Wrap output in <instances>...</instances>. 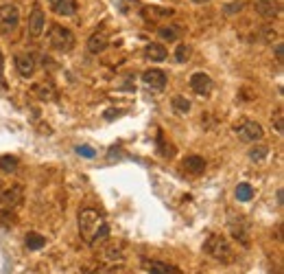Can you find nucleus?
<instances>
[{"instance_id": "obj_23", "label": "nucleus", "mask_w": 284, "mask_h": 274, "mask_svg": "<svg viewBox=\"0 0 284 274\" xmlns=\"http://www.w3.org/2000/svg\"><path fill=\"white\" fill-rule=\"evenodd\" d=\"M0 169L4 174H13L18 169V158L16 156H0Z\"/></svg>"}, {"instance_id": "obj_7", "label": "nucleus", "mask_w": 284, "mask_h": 274, "mask_svg": "<svg viewBox=\"0 0 284 274\" xmlns=\"http://www.w3.org/2000/svg\"><path fill=\"white\" fill-rule=\"evenodd\" d=\"M253 9L262 20H273L280 13V0H253Z\"/></svg>"}, {"instance_id": "obj_28", "label": "nucleus", "mask_w": 284, "mask_h": 274, "mask_svg": "<svg viewBox=\"0 0 284 274\" xmlns=\"http://www.w3.org/2000/svg\"><path fill=\"white\" fill-rule=\"evenodd\" d=\"M77 154L83 156V158H94V156H96V149H92V147H88V145H79V147H77Z\"/></svg>"}, {"instance_id": "obj_8", "label": "nucleus", "mask_w": 284, "mask_h": 274, "mask_svg": "<svg viewBox=\"0 0 284 274\" xmlns=\"http://www.w3.org/2000/svg\"><path fill=\"white\" fill-rule=\"evenodd\" d=\"M142 84L149 90H164L166 88V73L158 68H151L142 73Z\"/></svg>"}, {"instance_id": "obj_12", "label": "nucleus", "mask_w": 284, "mask_h": 274, "mask_svg": "<svg viewBox=\"0 0 284 274\" xmlns=\"http://www.w3.org/2000/svg\"><path fill=\"white\" fill-rule=\"evenodd\" d=\"M48 4L57 16L70 18L77 13V0H48Z\"/></svg>"}, {"instance_id": "obj_18", "label": "nucleus", "mask_w": 284, "mask_h": 274, "mask_svg": "<svg viewBox=\"0 0 284 274\" xmlns=\"http://www.w3.org/2000/svg\"><path fill=\"white\" fill-rule=\"evenodd\" d=\"M184 167L186 171L192 176H201L206 171V160L201 158V156H188V158L184 160Z\"/></svg>"}, {"instance_id": "obj_9", "label": "nucleus", "mask_w": 284, "mask_h": 274, "mask_svg": "<svg viewBox=\"0 0 284 274\" xmlns=\"http://www.w3.org/2000/svg\"><path fill=\"white\" fill-rule=\"evenodd\" d=\"M238 138L245 140V143H258L262 138V128L256 121H245V123L238 128Z\"/></svg>"}, {"instance_id": "obj_11", "label": "nucleus", "mask_w": 284, "mask_h": 274, "mask_svg": "<svg viewBox=\"0 0 284 274\" xmlns=\"http://www.w3.org/2000/svg\"><path fill=\"white\" fill-rule=\"evenodd\" d=\"M20 202H22V186H13L0 195V211H13Z\"/></svg>"}, {"instance_id": "obj_1", "label": "nucleus", "mask_w": 284, "mask_h": 274, "mask_svg": "<svg viewBox=\"0 0 284 274\" xmlns=\"http://www.w3.org/2000/svg\"><path fill=\"white\" fill-rule=\"evenodd\" d=\"M103 215L94 209H83L79 211V232L88 243H96V232L103 226Z\"/></svg>"}, {"instance_id": "obj_26", "label": "nucleus", "mask_w": 284, "mask_h": 274, "mask_svg": "<svg viewBox=\"0 0 284 274\" xmlns=\"http://www.w3.org/2000/svg\"><path fill=\"white\" fill-rule=\"evenodd\" d=\"M179 33L181 31L177 27H162L160 31H158V35H160L162 40H166V42H175V40L179 38Z\"/></svg>"}, {"instance_id": "obj_10", "label": "nucleus", "mask_w": 284, "mask_h": 274, "mask_svg": "<svg viewBox=\"0 0 284 274\" xmlns=\"http://www.w3.org/2000/svg\"><path fill=\"white\" fill-rule=\"evenodd\" d=\"M212 79L208 77L206 73H195L190 77V88H192V92H197L199 97H208V94L212 92Z\"/></svg>"}, {"instance_id": "obj_13", "label": "nucleus", "mask_w": 284, "mask_h": 274, "mask_svg": "<svg viewBox=\"0 0 284 274\" xmlns=\"http://www.w3.org/2000/svg\"><path fill=\"white\" fill-rule=\"evenodd\" d=\"M230 232L236 237L241 243H247L249 241V224H247L243 217H238V222L232 217L230 220Z\"/></svg>"}, {"instance_id": "obj_4", "label": "nucleus", "mask_w": 284, "mask_h": 274, "mask_svg": "<svg viewBox=\"0 0 284 274\" xmlns=\"http://www.w3.org/2000/svg\"><path fill=\"white\" fill-rule=\"evenodd\" d=\"M20 24V11L16 4H2L0 7V33L11 35Z\"/></svg>"}, {"instance_id": "obj_33", "label": "nucleus", "mask_w": 284, "mask_h": 274, "mask_svg": "<svg viewBox=\"0 0 284 274\" xmlns=\"http://www.w3.org/2000/svg\"><path fill=\"white\" fill-rule=\"evenodd\" d=\"M2 70H4V59H2V53H0V81H2Z\"/></svg>"}, {"instance_id": "obj_27", "label": "nucleus", "mask_w": 284, "mask_h": 274, "mask_svg": "<svg viewBox=\"0 0 284 274\" xmlns=\"http://www.w3.org/2000/svg\"><path fill=\"white\" fill-rule=\"evenodd\" d=\"M273 128H276L278 134H282V132H284V114H282V110H278V112L273 114Z\"/></svg>"}, {"instance_id": "obj_29", "label": "nucleus", "mask_w": 284, "mask_h": 274, "mask_svg": "<svg viewBox=\"0 0 284 274\" xmlns=\"http://www.w3.org/2000/svg\"><path fill=\"white\" fill-rule=\"evenodd\" d=\"M107 255L111 259H123V250L120 248H107Z\"/></svg>"}, {"instance_id": "obj_3", "label": "nucleus", "mask_w": 284, "mask_h": 274, "mask_svg": "<svg viewBox=\"0 0 284 274\" xmlns=\"http://www.w3.org/2000/svg\"><path fill=\"white\" fill-rule=\"evenodd\" d=\"M204 250L210 257H214L216 261H221V263L232 261V246H230V241H227L225 237H221V235H210V237H208L206 243H204Z\"/></svg>"}, {"instance_id": "obj_22", "label": "nucleus", "mask_w": 284, "mask_h": 274, "mask_svg": "<svg viewBox=\"0 0 284 274\" xmlns=\"http://www.w3.org/2000/svg\"><path fill=\"white\" fill-rule=\"evenodd\" d=\"M173 108H175V112H179V114H188L190 108H192V103L186 97L177 94V97H173Z\"/></svg>"}, {"instance_id": "obj_2", "label": "nucleus", "mask_w": 284, "mask_h": 274, "mask_svg": "<svg viewBox=\"0 0 284 274\" xmlns=\"http://www.w3.org/2000/svg\"><path fill=\"white\" fill-rule=\"evenodd\" d=\"M48 42L57 53H70L74 48V35L70 29L62 27V24H53L48 33Z\"/></svg>"}, {"instance_id": "obj_25", "label": "nucleus", "mask_w": 284, "mask_h": 274, "mask_svg": "<svg viewBox=\"0 0 284 274\" xmlns=\"http://www.w3.org/2000/svg\"><path fill=\"white\" fill-rule=\"evenodd\" d=\"M190 53H192V48L188 46V44H179L175 50V62L177 64H186L190 59Z\"/></svg>"}, {"instance_id": "obj_21", "label": "nucleus", "mask_w": 284, "mask_h": 274, "mask_svg": "<svg viewBox=\"0 0 284 274\" xmlns=\"http://www.w3.org/2000/svg\"><path fill=\"white\" fill-rule=\"evenodd\" d=\"M33 90L42 101H53L55 99V88L50 84H37Z\"/></svg>"}, {"instance_id": "obj_19", "label": "nucleus", "mask_w": 284, "mask_h": 274, "mask_svg": "<svg viewBox=\"0 0 284 274\" xmlns=\"http://www.w3.org/2000/svg\"><path fill=\"white\" fill-rule=\"evenodd\" d=\"M24 243H27L29 250H42V248L46 246V237L39 235V232H29V235L24 237Z\"/></svg>"}, {"instance_id": "obj_20", "label": "nucleus", "mask_w": 284, "mask_h": 274, "mask_svg": "<svg viewBox=\"0 0 284 274\" xmlns=\"http://www.w3.org/2000/svg\"><path fill=\"white\" fill-rule=\"evenodd\" d=\"M236 200L238 202H249L253 197V186L247 184V182H241V184H236Z\"/></svg>"}, {"instance_id": "obj_32", "label": "nucleus", "mask_w": 284, "mask_h": 274, "mask_svg": "<svg viewBox=\"0 0 284 274\" xmlns=\"http://www.w3.org/2000/svg\"><path fill=\"white\" fill-rule=\"evenodd\" d=\"M276 57H278V62H282V44L280 42L276 44Z\"/></svg>"}, {"instance_id": "obj_17", "label": "nucleus", "mask_w": 284, "mask_h": 274, "mask_svg": "<svg viewBox=\"0 0 284 274\" xmlns=\"http://www.w3.org/2000/svg\"><path fill=\"white\" fill-rule=\"evenodd\" d=\"M144 270L149 274H179L177 268H173L171 263H164V261H144Z\"/></svg>"}, {"instance_id": "obj_5", "label": "nucleus", "mask_w": 284, "mask_h": 274, "mask_svg": "<svg viewBox=\"0 0 284 274\" xmlns=\"http://www.w3.org/2000/svg\"><path fill=\"white\" fill-rule=\"evenodd\" d=\"M44 27H46V18H44V11L39 4H35L31 16H29V27H27V33L31 40H39L44 33Z\"/></svg>"}, {"instance_id": "obj_6", "label": "nucleus", "mask_w": 284, "mask_h": 274, "mask_svg": "<svg viewBox=\"0 0 284 274\" xmlns=\"http://www.w3.org/2000/svg\"><path fill=\"white\" fill-rule=\"evenodd\" d=\"M35 68H37V62H35V55L29 53V50H22V53L16 55V70L20 73V77H33Z\"/></svg>"}, {"instance_id": "obj_35", "label": "nucleus", "mask_w": 284, "mask_h": 274, "mask_svg": "<svg viewBox=\"0 0 284 274\" xmlns=\"http://www.w3.org/2000/svg\"><path fill=\"white\" fill-rule=\"evenodd\" d=\"M94 274H101V272H94Z\"/></svg>"}, {"instance_id": "obj_24", "label": "nucleus", "mask_w": 284, "mask_h": 274, "mask_svg": "<svg viewBox=\"0 0 284 274\" xmlns=\"http://www.w3.org/2000/svg\"><path fill=\"white\" fill-rule=\"evenodd\" d=\"M267 154H269V147H267V145L256 143V147H251V149H249V160L260 162V160H265V158H267Z\"/></svg>"}, {"instance_id": "obj_30", "label": "nucleus", "mask_w": 284, "mask_h": 274, "mask_svg": "<svg viewBox=\"0 0 284 274\" xmlns=\"http://www.w3.org/2000/svg\"><path fill=\"white\" fill-rule=\"evenodd\" d=\"M243 9V2H236V4H232V7H225V13L230 16V13H234V11H241Z\"/></svg>"}, {"instance_id": "obj_31", "label": "nucleus", "mask_w": 284, "mask_h": 274, "mask_svg": "<svg viewBox=\"0 0 284 274\" xmlns=\"http://www.w3.org/2000/svg\"><path fill=\"white\" fill-rule=\"evenodd\" d=\"M123 112H118V110H107V112H105V119H114V116H120Z\"/></svg>"}, {"instance_id": "obj_34", "label": "nucleus", "mask_w": 284, "mask_h": 274, "mask_svg": "<svg viewBox=\"0 0 284 274\" xmlns=\"http://www.w3.org/2000/svg\"><path fill=\"white\" fill-rule=\"evenodd\" d=\"M195 4H206V2H210V0H192Z\"/></svg>"}, {"instance_id": "obj_16", "label": "nucleus", "mask_w": 284, "mask_h": 274, "mask_svg": "<svg viewBox=\"0 0 284 274\" xmlns=\"http://www.w3.org/2000/svg\"><path fill=\"white\" fill-rule=\"evenodd\" d=\"M144 57L151 59V62H164V59L169 57V50L158 42H151V44H146V48H144Z\"/></svg>"}, {"instance_id": "obj_15", "label": "nucleus", "mask_w": 284, "mask_h": 274, "mask_svg": "<svg viewBox=\"0 0 284 274\" xmlns=\"http://www.w3.org/2000/svg\"><path fill=\"white\" fill-rule=\"evenodd\" d=\"M173 9H166V7H155V4H151V7H142L140 9V16L144 20H162V18H169L173 16Z\"/></svg>"}, {"instance_id": "obj_14", "label": "nucleus", "mask_w": 284, "mask_h": 274, "mask_svg": "<svg viewBox=\"0 0 284 274\" xmlns=\"http://www.w3.org/2000/svg\"><path fill=\"white\" fill-rule=\"evenodd\" d=\"M107 35H105L103 31H94L92 35H90V40H88V50L92 55H99V53H103L105 48H107Z\"/></svg>"}]
</instances>
